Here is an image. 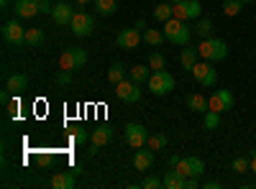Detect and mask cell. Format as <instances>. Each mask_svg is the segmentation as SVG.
I'll return each instance as SVG.
<instances>
[{
  "instance_id": "6da1fadb",
  "label": "cell",
  "mask_w": 256,
  "mask_h": 189,
  "mask_svg": "<svg viewBox=\"0 0 256 189\" xmlns=\"http://www.w3.org/2000/svg\"><path fill=\"white\" fill-rule=\"evenodd\" d=\"M198 54H200V59H205V61H223L226 56H228V44L223 38H216V36H210V38H202L200 44H198Z\"/></svg>"
},
{
  "instance_id": "7a4b0ae2",
  "label": "cell",
  "mask_w": 256,
  "mask_h": 189,
  "mask_svg": "<svg viewBox=\"0 0 256 189\" xmlns=\"http://www.w3.org/2000/svg\"><path fill=\"white\" fill-rule=\"evenodd\" d=\"M162 31H164L166 41H172L174 46H187V41L192 36V28L187 26V20H177V18H169Z\"/></svg>"
},
{
  "instance_id": "3957f363",
  "label": "cell",
  "mask_w": 256,
  "mask_h": 189,
  "mask_svg": "<svg viewBox=\"0 0 256 189\" xmlns=\"http://www.w3.org/2000/svg\"><path fill=\"white\" fill-rule=\"evenodd\" d=\"M148 92L156 95V97H164L174 90V77L169 74L166 69H159V72H152V77H148Z\"/></svg>"
},
{
  "instance_id": "277c9868",
  "label": "cell",
  "mask_w": 256,
  "mask_h": 189,
  "mask_svg": "<svg viewBox=\"0 0 256 189\" xmlns=\"http://www.w3.org/2000/svg\"><path fill=\"white\" fill-rule=\"evenodd\" d=\"M190 72H192V77H195V82H198L200 87H216L218 85V72H216V67H212V61H205L202 59Z\"/></svg>"
},
{
  "instance_id": "5b68a950",
  "label": "cell",
  "mask_w": 256,
  "mask_h": 189,
  "mask_svg": "<svg viewBox=\"0 0 256 189\" xmlns=\"http://www.w3.org/2000/svg\"><path fill=\"white\" fill-rule=\"evenodd\" d=\"M88 64V54L84 49H67L59 54V69H67V72H77Z\"/></svg>"
},
{
  "instance_id": "8992f818",
  "label": "cell",
  "mask_w": 256,
  "mask_h": 189,
  "mask_svg": "<svg viewBox=\"0 0 256 189\" xmlns=\"http://www.w3.org/2000/svg\"><path fill=\"white\" fill-rule=\"evenodd\" d=\"M95 28V15L88 13V10H77L74 18H72V23H70V31L77 36V38H84V36H90Z\"/></svg>"
},
{
  "instance_id": "52a82bcc",
  "label": "cell",
  "mask_w": 256,
  "mask_h": 189,
  "mask_svg": "<svg viewBox=\"0 0 256 189\" xmlns=\"http://www.w3.org/2000/svg\"><path fill=\"white\" fill-rule=\"evenodd\" d=\"M172 13L177 20H198L202 13L200 0H180V3L172 5Z\"/></svg>"
},
{
  "instance_id": "ba28073f",
  "label": "cell",
  "mask_w": 256,
  "mask_h": 189,
  "mask_svg": "<svg viewBox=\"0 0 256 189\" xmlns=\"http://www.w3.org/2000/svg\"><path fill=\"white\" fill-rule=\"evenodd\" d=\"M3 41L8 46H16V49L26 46V28L20 26L18 20H8V23L3 26Z\"/></svg>"
},
{
  "instance_id": "9c48e42d",
  "label": "cell",
  "mask_w": 256,
  "mask_h": 189,
  "mask_svg": "<svg viewBox=\"0 0 256 189\" xmlns=\"http://www.w3.org/2000/svg\"><path fill=\"white\" fill-rule=\"evenodd\" d=\"M174 169H177L182 177H202V174H205V164H202V159H198V156H180V161H177Z\"/></svg>"
},
{
  "instance_id": "30bf717a",
  "label": "cell",
  "mask_w": 256,
  "mask_h": 189,
  "mask_svg": "<svg viewBox=\"0 0 256 189\" xmlns=\"http://www.w3.org/2000/svg\"><path fill=\"white\" fill-rule=\"evenodd\" d=\"M148 136H152V133H148L141 123H128L126 125V143L131 146V149H144Z\"/></svg>"
},
{
  "instance_id": "8fae6325",
  "label": "cell",
  "mask_w": 256,
  "mask_h": 189,
  "mask_svg": "<svg viewBox=\"0 0 256 189\" xmlns=\"http://www.w3.org/2000/svg\"><path fill=\"white\" fill-rule=\"evenodd\" d=\"M141 41H144V31H138L136 26L120 28L118 36H116V44H118L120 49H138Z\"/></svg>"
},
{
  "instance_id": "7c38bea8",
  "label": "cell",
  "mask_w": 256,
  "mask_h": 189,
  "mask_svg": "<svg viewBox=\"0 0 256 189\" xmlns=\"http://www.w3.org/2000/svg\"><path fill=\"white\" fill-rule=\"evenodd\" d=\"M233 108V92L230 90H216L208 97V110H216V113H226Z\"/></svg>"
},
{
  "instance_id": "4fadbf2b",
  "label": "cell",
  "mask_w": 256,
  "mask_h": 189,
  "mask_svg": "<svg viewBox=\"0 0 256 189\" xmlns=\"http://www.w3.org/2000/svg\"><path fill=\"white\" fill-rule=\"evenodd\" d=\"M116 97L120 102H138L141 100V90H138V82L134 79H123L116 85Z\"/></svg>"
},
{
  "instance_id": "5bb4252c",
  "label": "cell",
  "mask_w": 256,
  "mask_h": 189,
  "mask_svg": "<svg viewBox=\"0 0 256 189\" xmlns=\"http://www.w3.org/2000/svg\"><path fill=\"white\" fill-rule=\"evenodd\" d=\"M74 8L70 5V3H64V0H59V3L54 5V10H52V18H54V23L56 26H70L72 23V18H74Z\"/></svg>"
},
{
  "instance_id": "9a60e30c",
  "label": "cell",
  "mask_w": 256,
  "mask_h": 189,
  "mask_svg": "<svg viewBox=\"0 0 256 189\" xmlns=\"http://www.w3.org/2000/svg\"><path fill=\"white\" fill-rule=\"evenodd\" d=\"M77 174H80V169L56 172V174L52 177V187H54V189H74V184H77Z\"/></svg>"
},
{
  "instance_id": "2e32d148",
  "label": "cell",
  "mask_w": 256,
  "mask_h": 189,
  "mask_svg": "<svg viewBox=\"0 0 256 189\" xmlns=\"http://www.w3.org/2000/svg\"><path fill=\"white\" fill-rule=\"evenodd\" d=\"M152 164H154V149H136L134 154V169L136 172H146V169H152Z\"/></svg>"
},
{
  "instance_id": "e0dca14e",
  "label": "cell",
  "mask_w": 256,
  "mask_h": 189,
  "mask_svg": "<svg viewBox=\"0 0 256 189\" xmlns=\"http://www.w3.org/2000/svg\"><path fill=\"white\" fill-rule=\"evenodd\" d=\"M90 141H92V149L108 146L113 141V128H110V125H98L95 131H90Z\"/></svg>"
},
{
  "instance_id": "ac0fdd59",
  "label": "cell",
  "mask_w": 256,
  "mask_h": 189,
  "mask_svg": "<svg viewBox=\"0 0 256 189\" xmlns=\"http://www.w3.org/2000/svg\"><path fill=\"white\" fill-rule=\"evenodd\" d=\"M16 15L18 18H36L41 10H38V3L36 0H16Z\"/></svg>"
},
{
  "instance_id": "d6986e66",
  "label": "cell",
  "mask_w": 256,
  "mask_h": 189,
  "mask_svg": "<svg viewBox=\"0 0 256 189\" xmlns=\"http://www.w3.org/2000/svg\"><path fill=\"white\" fill-rule=\"evenodd\" d=\"M26 87H28V77H26V74H20V72H18V74H10V77L6 79V90L13 92V95L24 92Z\"/></svg>"
},
{
  "instance_id": "ffe728a7",
  "label": "cell",
  "mask_w": 256,
  "mask_h": 189,
  "mask_svg": "<svg viewBox=\"0 0 256 189\" xmlns=\"http://www.w3.org/2000/svg\"><path fill=\"white\" fill-rule=\"evenodd\" d=\"M192 33H195L200 41H202V38H210V36H212V20L205 18V15H200V18H198V23L192 26Z\"/></svg>"
},
{
  "instance_id": "44dd1931",
  "label": "cell",
  "mask_w": 256,
  "mask_h": 189,
  "mask_svg": "<svg viewBox=\"0 0 256 189\" xmlns=\"http://www.w3.org/2000/svg\"><path fill=\"white\" fill-rule=\"evenodd\" d=\"M184 184H187V177H182L177 169H169L164 174V187L166 189H184Z\"/></svg>"
},
{
  "instance_id": "7402d4cb",
  "label": "cell",
  "mask_w": 256,
  "mask_h": 189,
  "mask_svg": "<svg viewBox=\"0 0 256 189\" xmlns=\"http://www.w3.org/2000/svg\"><path fill=\"white\" fill-rule=\"evenodd\" d=\"M128 77H131L134 82H148V77H152V67L148 64H134L131 69H128Z\"/></svg>"
},
{
  "instance_id": "603a6c76",
  "label": "cell",
  "mask_w": 256,
  "mask_h": 189,
  "mask_svg": "<svg viewBox=\"0 0 256 189\" xmlns=\"http://www.w3.org/2000/svg\"><path fill=\"white\" fill-rule=\"evenodd\" d=\"M187 108L192 110V113H205L208 110V97L205 95H200V92H195V95H190L187 97Z\"/></svg>"
},
{
  "instance_id": "cb8c5ba5",
  "label": "cell",
  "mask_w": 256,
  "mask_h": 189,
  "mask_svg": "<svg viewBox=\"0 0 256 189\" xmlns=\"http://www.w3.org/2000/svg\"><path fill=\"white\" fill-rule=\"evenodd\" d=\"M98 15H113L118 10V0H92Z\"/></svg>"
},
{
  "instance_id": "d4e9b609",
  "label": "cell",
  "mask_w": 256,
  "mask_h": 189,
  "mask_svg": "<svg viewBox=\"0 0 256 189\" xmlns=\"http://www.w3.org/2000/svg\"><path fill=\"white\" fill-rule=\"evenodd\" d=\"M164 38H166V36H164V31H159V28H146V31H144V41H146L148 46H154V49L162 46Z\"/></svg>"
},
{
  "instance_id": "484cf974",
  "label": "cell",
  "mask_w": 256,
  "mask_h": 189,
  "mask_svg": "<svg viewBox=\"0 0 256 189\" xmlns=\"http://www.w3.org/2000/svg\"><path fill=\"white\" fill-rule=\"evenodd\" d=\"M198 59H200L198 49H182V54H180V64H182L184 69H192V67L198 64Z\"/></svg>"
},
{
  "instance_id": "4316f807",
  "label": "cell",
  "mask_w": 256,
  "mask_h": 189,
  "mask_svg": "<svg viewBox=\"0 0 256 189\" xmlns=\"http://www.w3.org/2000/svg\"><path fill=\"white\" fill-rule=\"evenodd\" d=\"M41 44H44V31L41 28H26V46L36 49Z\"/></svg>"
},
{
  "instance_id": "83f0119b",
  "label": "cell",
  "mask_w": 256,
  "mask_h": 189,
  "mask_svg": "<svg viewBox=\"0 0 256 189\" xmlns=\"http://www.w3.org/2000/svg\"><path fill=\"white\" fill-rule=\"evenodd\" d=\"M123 79H126V67L120 64V61L110 64V69H108V82H110V85H118V82H123Z\"/></svg>"
},
{
  "instance_id": "f1b7e54d",
  "label": "cell",
  "mask_w": 256,
  "mask_h": 189,
  "mask_svg": "<svg viewBox=\"0 0 256 189\" xmlns=\"http://www.w3.org/2000/svg\"><path fill=\"white\" fill-rule=\"evenodd\" d=\"M202 125H205V131H216L218 125H220V113L205 110V113H202Z\"/></svg>"
},
{
  "instance_id": "f546056e",
  "label": "cell",
  "mask_w": 256,
  "mask_h": 189,
  "mask_svg": "<svg viewBox=\"0 0 256 189\" xmlns=\"http://www.w3.org/2000/svg\"><path fill=\"white\" fill-rule=\"evenodd\" d=\"M230 169L236 174H244V172H251V154L248 156H236L230 161Z\"/></svg>"
},
{
  "instance_id": "4dcf8cb0",
  "label": "cell",
  "mask_w": 256,
  "mask_h": 189,
  "mask_svg": "<svg viewBox=\"0 0 256 189\" xmlns=\"http://www.w3.org/2000/svg\"><path fill=\"white\" fill-rule=\"evenodd\" d=\"M154 18L159 20V23H166L169 18H174V13H172V5H169V3H159V5L154 8Z\"/></svg>"
},
{
  "instance_id": "1f68e13d",
  "label": "cell",
  "mask_w": 256,
  "mask_h": 189,
  "mask_svg": "<svg viewBox=\"0 0 256 189\" xmlns=\"http://www.w3.org/2000/svg\"><path fill=\"white\" fill-rule=\"evenodd\" d=\"M220 8H223V15L233 18V15H238V13H241V8H244V0H226V3H223Z\"/></svg>"
},
{
  "instance_id": "d6a6232c",
  "label": "cell",
  "mask_w": 256,
  "mask_h": 189,
  "mask_svg": "<svg viewBox=\"0 0 256 189\" xmlns=\"http://www.w3.org/2000/svg\"><path fill=\"white\" fill-rule=\"evenodd\" d=\"M166 143H169V138L164 133H154V136H148V141H146V146H148V149H154V151H162Z\"/></svg>"
},
{
  "instance_id": "836d02e7",
  "label": "cell",
  "mask_w": 256,
  "mask_h": 189,
  "mask_svg": "<svg viewBox=\"0 0 256 189\" xmlns=\"http://www.w3.org/2000/svg\"><path fill=\"white\" fill-rule=\"evenodd\" d=\"M164 64H166L164 54H159V51H152V56H148V67H152V72H159V69H164Z\"/></svg>"
},
{
  "instance_id": "e575fe53",
  "label": "cell",
  "mask_w": 256,
  "mask_h": 189,
  "mask_svg": "<svg viewBox=\"0 0 256 189\" xmlns=\"http://www.w3.org/2000/svg\"><path fill=\"white\" fill-rule=\"evenodd\" d=\"M54 79H56V85H62V87H67L70 82H72V72H67V69H59Z\"/></svg>"
},
{
  "instance_id": "d590c367",
  "label": "cell",
  "mask_w": 256,
  "mask_h": 189,
  "mask_svg": "<svg viewBox=\"0 0 256 189\" xmlns=\"http://www.w3.org/2000/svg\"><path fill=\"white\" fill-rule=\"evenodd\" d=\"M141 187H144V189H159V187H164V179H159V177H146Z\"/></svg>"
},
{
  "instance_id": "8d00e7d4",
  "label": "cell",
  "mask_w": 256,
  "mask_h": 189,
  "mask_svg": "<svg viewBox=\"0 0 256 189\" xmlns=\"http://www.w3.org/2000/svg\"><path fill=\"white\" fill-rule=\"evenodd\" d=\"M36 3H38V10L41 13H46V15H52V10H54V0H36Z\"/></svg>"
},
{
  "instance_id": "74e56055",
  "label": "cell",
  "mask_w": 256,
  "mask_h": 189,
  "mask_svg": "<svg viewBox=\"0 0 256 189\" xmlns=\"http://www.w3.org/2000/svg\"><path fill=\"white\" fill-rule=\"evenodd\" d=\"M88 138H90V133L84 131V128H77V131L72 133V141H74V143H84V141H88Z\"/></svg>"
},
{
  "instance_id": "f35d334b",
  "label": "cell",
  "mask_w": 256,
  "mask_h": 189,
  "mask_svg": "<svg viewBox=\"0 0 256 189\" xmlns=\"http://www.w3.org/2000/svg\"><path fill=\"white\" fill-rule=\"evenodd\" d=\"M202 187H205V189H220V187H223V184H220V182H218V179H210V182H205V184H202Z\"/></svg>"
},
{
  "instance_id": "ab89813d",
  "label": "cell",
  "mask_w": 256,
  "mask_h": 189,
  "mask_svg": "<svg viewBox=\"0 0 256 189\" xmlns=\"http://www.w3.org/2000/svg\"><path fill=\"white\" fill-rule=\"evenodd\" d=\"M10 95H13V92L3 90V92H0V102H3V105H8V102H10Z\"/></svg>"
},
{
  "instance_id": "60d3db41",
  "label": "cell",
  "mask_w": 256,
  "mask_h": 189,
  "mask_svg": "<svg viewBox=\"0 0 256 189\" xmlns=\"http://www.w3.org/2000/svg\"><path fill=\"white\" fill-rule=\"evenodd\" d=\"M134 26H136L138 31H146V28H148V26H146V20H144V18H138V20H136V23H134Z\"/></svg>"
},
{
  "instance_id": "b9f144b4",
  "label": "cell",
  "mask_w": 256,
  "mask_h": 189,
  "mask_svg": "<svg viewBox=\"0 0 256 189\" xmlns=\"http://www.w3.org/2000/svg\"><path fill=\"white\" fill-rule=\"evenodd\" d=\"M8 110H10V115H16V110H18V97H16L10 105H8Z\"/></svg>"
},
{
  "instance_id": "7bdbcfd3",
  "label": "cell",
  "mask_w": 256,
  "mask_h": 189,
  "mask_svg": "<svg viewBox=\"0 0 256 189\" xmlns=\"http://www.w3.org/2000/svg\"><path fill=\"white\" fill-rule=\"evenodd\" d=\"M251 174H256V151H251Z\"/></svg>"
},
{
  "instance_id": "ee69618b",
  "label": "cell",
  "mask_w": 256,
  "mask_h": 189,
  "mask_svg": "<svg viewBox=\"0 0 256 189\" xmlns=\"http://www.w3.org/2000/svg\"><path fill=\"white\" fill-rule=\"evenodd\" d=\"M92 0H77V5H90Z\"/></svg>"
},
{
  "instance_id": "f6af8a7d",
  "label": "cell",
  "mask_w": 256,
  "mask_h": 189,
  "mask_svg": "<svg viewBox=\"0 0 256 189\" xmlns=\"http://www.w3.org/2000/svg\"><path fill=\"white\" fill-rule=\"evenodd\" d=\"M8 3H10V0H0V5H3V8H8Z\"/></svg>"
},
{
  "instance_id": "bcb514c9",
  "label": "cell",
  "mask_w": 256,
  "mask_h": 189,
  "mask_svg": "<svg viewBox=\"0 0 256 189\" xmlns=\"http://www.w3.org/2000/svg\"><path fill=\"white\" fill-rule=\"evenodd\" d=\"M166 3H169V5H174V3H180V0H166Z\"/></svg>"
},
{
  "instance_id": "7dc6e473",
  "label": "cell",
  "mask_w": 256,
  "mask_h": 189,
  "mask_svg": "<svg viewBox=\"0 0 256 189\" xmlns=\"http://www.w3.org/2000/svg\"><path fill=\"white\" fill-rule=\"evenodd\" d=\"M246 3H256V0H244V5H246Z\"/></svg>"
},
{
  "instance_id": "c3c4849f",
  "label": "cell",
  "mask_w": 256,
  "mask_h": 189,
  "mask_svg": "<svg viewBox=\"0 0 256 189\" xmlns=\"http://www.w3.org/2000/svg\"><path fill=\"white\" fill-rule=\"evenodd\" d=\"M254 20H256V13H254Z\"/></svg>"
},
{
  "instance_id": "681fc988",
  "label": "cell",
  "mask_w": 256,
  "mask_h": 189,
  "mask_svg": "<svg viewBox=\"0 0 256 189\" xmlns=\"http://www.w3.org/2000/svg\"><path fill=\"white\" fill-rule=\"evenodd\" d=\"M254 187H256V182H254Z\"/></svg>"
}]
</instances>
